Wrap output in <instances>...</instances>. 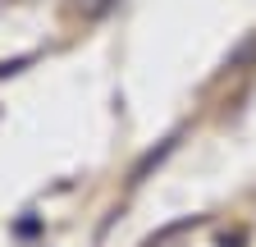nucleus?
Instances as JSON below:
<instances>
[{"mask_svg":"<svg viewBox=\"0 0 256 247\" xmlns=\"http://www.w3.org/2000/svg\"><path fill=\"white\" fill-rule=\"evenodd\" d=\"M106 5H110V0H92V14H101Z\"/></svg>","mask_w":256,"mask_h":247,"instance_id":"nucleus-1","label":"nucleus"}]
</instances>
